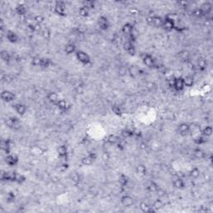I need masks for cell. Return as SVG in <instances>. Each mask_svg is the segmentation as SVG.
Here are the masks:
<instances>
[{
	"instance_id": "1",
	"label": "cell",
	"mask_w": 213,
	"mask_h": 213,
	"mask_svg": "<svg viewBox=\"0 0 213 213\" xmlns=\"http://www.w3.org/2000/svg\"><path fill=\"white\" fill-rule=\"evenodd\" d=\"M75 55H76V58L78 60L79 62L82 63V64H84V65L89 64L90 62H91V58H90L89 55L84 51H82V50L76 51Z\"/></svg>"
},
{
	"instance_id": "2",
	"label": "cell",
	"mask_w": 213,
	"mask_h": 213,
	"mask_svg": "<svg viewBox=\"0 0 213 213\" xmlns=\"http://www.w3.org/2000/svg\"><path fill=\"white\" fill-rule=\"evenodd\" d=\"M175 27H176V24H175V21H174L173 18H170L169 16H166V18L163 19L162 28L166 31L171 32L175 29Z\"/></svg>"
},
{
	"instance_id": "3",
	"label": "cell",
	"mask_w": 213,
	"mask_h": 213,
	"mask_svg": "<svg viewBox=\"0 0 213 213\" xmlns=\"http://www.w3.org/2000/svg\"><path fill=\"white\" fill-rule=\"evenodd\" d=\"M147 21L148 24H150L151 26L155 27V28H160L162 26V23H163V18L162 17L158 15L151 16V17H148L147 18Z\"/></svg>"
},
{
	"instance_id": "4",
	"label": "cell",
	"mask_w": 213,
	"mask_h": 213,
	"mask_svg": "<svg viewBox=\"0 0 213 213\" xmlns=\"http://www.w3.org/2000/svg\"><path fill=\"white\" fill-rule=\"evenodd\" d=\"M171 86L173 87L176 91H182L185 87L184 81L182 78H173L171 80Z\"/></svg>"
},
{
	"instance_id": "5",
	"label": "cell",
	"mask_w": 213,
	"mask_h": 213,
	"mask_svg": "<svg viewBox=\"0 0 213 213\" xmlns=\"http://www.w3.org/2000/svg\"><path fill=\"white\" fill-rule=\"evenodd\" d=\"M142 62L144 63L145 66L148 68H156L157 67V63L155 58L150 54H145L142 57Z\"/></svg>"
},
{
	"instance_id": "6",
	"label": "cell",
	"mask_w": 213,
	"mask_h": 213,
	"mask_svg": "<svg viewBox=\"0 0 213 213\" xmlns=\"http://www.w3.org/2000/svg\"><path fill=\"white\" fill-rule=\"evenodd\" d=\"M5 123H6V125H7L8 127L12 128V129H14V130L19 129L20 126H21V124H20L19 120L18 118H13V117L8 118L6 120Z\"/></svg>"
},
{
	"instance_id": "7",
	"label": "cell",
	"mask_w": 213,
	"mask_h": 213,
	"mask_svg": "<svg viewBox=\"0 0 213 213\" xmlns=\"http://www.w3.org/2000/svg\"><path fill=\"white\" fill-rule=\"evenodd\" d=\"M65 9H66V6H65L64 2H62V1L56 2L54 9H53L55 14H57V15L64 16L65 15Z\"/></svg>"
},
{
	"instance_id": "8",
	"label": "cell",
	"mask_w": 213,
	"mask_h": 213,
	"mask_svg": "<svg viewBox=\"0 0 213 213\" xmlns=\"http://www.w3.org/2000/svg\"><path fill=\"white\" fill-rule=\"evenodd\" d=\"M1 98L2 100H3L4 102H12L15 99V94L14 93H12L11 91H8V90H5V91H3L2 93H1Z\"/></svg>"
},
{
	"instance_id": "9",
	"label": "cell",
	"mask_w": 213,
	"mask_h": 213,
	"mask_svg": "<svg viewBox=\"0 0 213 213\" xmlns=\"http://www.w3.org/2000/svg\"><path fill=\"white\" fill-rule=\"evenodd\" d=\"M96 158H97V155L95 153H93V152H92L89 155H87V157H84V158H82V161H81V162L84 166H89V165L93 164V162L96 160Z\"/></svg>"
},
{
	"instance_id": "10",
	"label": "cell",
	"mask_w": 213,
	"mask_h": 213,
	"mask_svg": "<svg viewBox=\"0 0 213 213\" xmlns=\"http://www.w3.org/2000/svg\"><path fill=\"white\" fill-rule=\"evenodd\" d=\"M191 131V126L187 122H182L177 126V132L181 135L187 134Z\"/></svg>"
},
{
	"instance_id": "11",
	"label": "cell",
	"mask_w": 213,
	"mask_h": 213,
	"mask_svg": "<svg viewBox=\"0 0 213 213\" xmlns=\"http://www.w3.org/2000/svg\"><path fill=\"white\" fill-rule=\"evenodd\" d=\"M123 47L125 49L126 53H128L130 55H134L135 53H136V49H135L134 45L133 43V42L129 41V40H126V42L123 43Z\"/></svg>"
},
{
	"instance_id": "12",
	"label": "cell",
	"mask_w": 213,
	"mask_h": 213,
	"mask_svg": "<svg viewBox=\"0 0 213 213\" xmlns=\"http://www.w3.org/2000/svg\"><path fill=\"white\" fill-rule=\"evenodd\" d=\"M18 158L15 155H13V154H7V157L5 158V162L7 163V165L10 166H15L16 164L18 163Z\"/></svg>"
},
{
	"instance_id": "13",
	"label": "cell",
	"mask_w": 213,
	"mask_h": 213,
	"mask_svg": "<svg viewBox=\"0 0 213 213\" xmlns=\"http://www.w3.org/2000/svg\"><path fill=\"white\" fill-rule=\"evenodd\" d=\"M56 106L57 107V108L62 112H67L70 108V105L68 103L66 100L64 99H60L57 103H56Z\"/></svg>"
},
{
	"instance_id": "14",
	"label": "cell",
	"mask_w": 213,
	"mask_h": 213,
	"mask_svg": "<svg viewBox=\"0 0 213 213\" xmlns=\"http://www.w3.org/2000/svg\"><path fill=\"white\" fill-rule=\"evenodd\" d=\"M98 24L101 29L107 30L109 28V22L105 16H101L98 19Z\"/></svg>"
},
{
	"instance_id": "15",
	"label": "cell",
	"mask_w": 213,
	"mask_h": 213,
	"mask_svg": "<svg viewBox=\"0 0 213 213\" xmlns=\"http://www.w3.org/2000/svg\"><path fill=\"white\" fill-rule=\"evenodd\" d=\"M134 30V27L133 24H131L130 23H126L123 25L122 28V32L124 35H126V36H130L132 34L133 31Z\"/></svg>"
},
{
	"instance_id": "16",
	"label": "cell",
	"mask_w": 213,
	"mask_h": 213,
	"mask_svg": "<svg viewBox=\"0 0 213 213\" xmlns=\"http://www.w3.org/2000/svg\"><path fill=\"white\" fill-rule=\"evenodd\" d=\"M133 198L130 196H127V195H125L123 196L121 198V203L122 205L126 206V207H129L133 205Z\"/></svg>"
},
{
	"instance_id": "17",
	"label": "cell",
	"mask_w": 213,
	"mask_h": 213,
	"mask_svg": "<svg viewBox=\"0 0 213 213\" xmlns=\"http://www.w3.org/2000/svg\"><path fill=\"white\" fill-rule=\"evenodd\" d=\"M6 39H8V42H10V43H17L18 42V35L16 34L13 31H7L6 32Z\"/></svg>"
},
{
	"instance_id": "18",
	"label": "cell",
	"mask_w": 213,
	"mask_h": 213,
	"mask_svg": "<svg viewBox=\"0 0 213 213\" xmlns=\"http://www.w3.org/2000/svg\"><path fill=\"white\" fill-rule=\"evenodd\" d=\"M14 110L15 112L18 113V114H19V115H21V116H23L25 114V112H26V111H27V108H26V106L24 105V104H22V103H17L14 105Z\"/></svg>"
},
{
	"instance_id": "19",
	"label": "cell",
	"mask_w": 213,
	"mask_h": 213,
	"mask_svg": "<svg viewBox=\"0 0 213 213\" xmlns=\"http://www.w3.org/2000/svg\"><path fill=\"white\" fill-rule=\"evenodd\" d=\"M26 177L24 175L17 172H12V182H16L18 183H22V182H25Z\"/></svg>"
},
{
	"instance_id": "20",
	"label": "cell",
	"mask_w": 213,
	"mask_h": 213,
	"mask_svg": "<svg viewBox=\"0 0 213 213\" xmlns=\"http://www.w3.org/2000/svg\"><path fill=\"white\" fill-rule=\"evenodd\" d=\"M47 98L48 99V101L50 102L51 103H53V104H54L56 105V103H57L60 99H59V97H58V95L57 93H56L54 92H51V93H49L47 96Z\"/></svg>"
},
{
	"instance_id": "21",
	"label": "cell",
	"mask_w": 213,
	"mask_h": 213,
	"mask_svg": "<svg viewBox=\"0 0 213 213\" xmlns=\"http://www.w3.org/2000/svg\"><path fill=\"white\" fill-rule=\"evenodd\" d=\"M1 148L2 150L4 151L7 154L10 153L11 149V142L9 140H3L1 142Z\"/></svg>"
},
{
	"instance_id": "22",
	"label": "cell",
	"mask_w": 213,
	"mask_h": 213,
	"mask_svg": "<svg viewBox=\"0 0 213 213\" xmlns=\"http://www.w3.org/2000/svg\"><path fill=\"white\" fill-rule=\"evenodd\" d=\"M140 209L143 212H156V210L152 206H151L149 204H147V202H142L140 204Z\"/></svg>"
},
{
	"instance_id": "23",
	"label": "cell",
	"mask_w": 213,
	"mask_h": 213,
	"mask_svg": "<svg viewBox=\"0 0 213 213\" xmlns=\"http://www.w3.org/2000/svg\"><path fill=\"white\" fill-rule=\"evenodd\" d=\"M57 153L61 158H66L68 157V148L66 146H60L57 148Z\"/></svg>"
},
{
	"instance_id": "24",
	"label": "cell",
	"mask_w": 213,
	"mask_h": 213,
	"mask_svg": "<svg viewBox=\"0 0 213 213\" xmlns=\"http://www.w3.org/2000/svg\"><path fill=\"white\" fill-rule=\"evenodd\" d=\"M64 52L67 54H72L73 53H76V46L74 43H68L64 47Z\"/></svg>"
},
{
	"instance_id": "25",
	"label": "cell",
	"mask_w": 213,
	"mask_h": 213,
	"mask_svg": "<svg viewBox=\"0 0 213 213\" xmlns=\"http://www.w3.org/2000/svg\"><path fill=\"white\" fill-rule=\"evenodd\" d=\"M183 81H184L185 87H191L193 86L194 82H195V79L193 78V76L189 75V76H187L186 78H183Z\"/></svg>"
},
{
	"instance_id": "26",
	"label": "cell",
	"mask_w": 213,
	"mask_h": 213,
	"mask_svg": "<svg viewBox=\"0 0 213 213\" xmlns=\"http://www.w3.org/2000/svg\"><path fill=\"white\" fill-rule=\"evenodd\" d=\"M201 9L203 11L204 14L206 15V14H210V13H211V11H212V5L210 3L206 2V3H204L202 5V8H201Z\"/></svg>"
},
{
	"instance_id": "27",
	"label": "cell",
	"mask_w": 213,
	"mask_h": 213,
	"mask_svg": "<svg viewBox=\"0 0 213 213\" xmlns=\"http://www.w3.org/2000/svg\"><path fill=\"white\" fill-rule=\"evenodd\" d=\"M173 186L177 189H183L185 187V182L182 178H176L173 181Z\"/></svg>"
},
{
	"instance_id": "28",
	"label": "cell",
	"mask_w": 213,
	"mask_h": 213,
	"mask_svg": "<svg viewBox=\"0 0 213 213\" xmlns=\"http://www.w3.org/2000/svg\"><path fill=\"white\" fill-rule=\"evenodd\" d=\"M213 129L211 126H205L202 130V135L206 137H211L212 134Z\"/></svg>"
},
{
	"instance_id": "29",
	"label": "cell",
	"mask_w": 213,
	"mask_h": 213,
	"mask_svg": "<svg viewBox=\"0 0 213 213\" xmlns=\"http://www.w3.org/2000/svg\"><path fill=\"white\" fill-rule=\"evenodd\" d=\"M15 11L16 13L19 15H24L27 12V8L24 4H18L16 6Z\"/></svg>"
},
{
	"instance_id": "30",
	"label": "cell",
	"mask_w": 213,
	"mask_h": 213,
	"mask_svg": "<svg viewBox=\"0 0 213 213\" xmlns=\"http://www.w3.org/2000/svg\"><path fill=\"white\" fill-rule=\"evenodd\" d=\"M136 172L139 176H145L147 173V167L143 164H139L136 168Z\"/></svg>"
},
{
	"instance_id": "31",
	"label": "cell",
	"mask_w": 213,
	"mask_h": 213,
	"mask_svg": "<svg viewBox=\"0 0 213 213\" xmlns=\"http://www.w3.org/2000/svg\"><path fill=\"white\" fill-rule=\"evenodd\" d=\"M193 155H194L195 158H197V159H202V158H205L206 156L205 152L202 149H200V148H197V149L193 151Z\"/></svg>"
},
{
	"instance_id": "32",
	"label": "cell",
	"mask_w": 213,
	"mask_h": 213,
	"mask_svg": "<svg viewBox=\"0 0 213 213\" xmlns=\"http://www.w3.org/2000/svg\"><path fill=\"white\" fill-rule=\"evenodd\" d=\"M197 67H198V68H199L200 70H202V71L205 70L206 68V61L205 58L201 57V58H199V59H198Z\"/></svg>"
},
{
	"instance_id": "33",
	"label": "cell",
	"mask_w": 213,
	"mask_h": 213,
	"mask_svg": "<svg viewBox=\"0 0 213 213\" xmlns=\"http://www.w3.org/2000/svg\"><path fill=\"white\" fill-rule=\"evenodd\" d=\"M206 138L207 137H206L204 136H202V135H199L198 137H197L195 139H194V142L197 144V145H202V144H204L206 142Z\"/></svg>"
},
{
	"instance_id": "34",
	"label": "cell",
	"mask_w": 213,
	"mask_h": 213,
	"mask_svg": "<svg viewBox=\"0 0 213 213\" xmlns=\"http://www.w3.org/2000/svg\"><path fill=\"white\" fill-rule=\"evenodd\" d=\"M108 142L111 144V145H115V144H117L118 142H119V138L118 137H117L116 135H113L112 134L110 136H108Z\"/></svg>"
},
{
	"instance_id": "35",
	"label": "cell",
	"mask_w": 213,
	"mask_h": 213,
	"mask_svg": "<svg viewBox=\"0 0 213 213\" xmlns=\"http://www.w3.org/2000/svg\"><path fill=\"white\" fill-rule=\"evenodd\" d=\"M200 173H201L200 170H199L198 168H197V167H195V168H193V169L191 170L189 175L192 179H197V178L199 177Z\"/></svg>"
},
{
	"instance_id": "36",
	"label": "cell",
	"mask_w": 213,
	"mask_h": 213,
	"mask_svg": "<svg viewBox=\"0 0 213 213\" xmlns=\"http://www.w3.org/2000/svg\"><path fill=\"white\" fill-rule=\"evenodd\" d=\"M179 57H180V58L182 59V61H187V60H189L190 58L189 52L187 51V50H183V51L179 53Z\"/></svg>"
},
{
	"instance_id": "37",
	"label": "cell",
	"mask_w": 213,
	"mask_h": 213,
	"mask_svg": "<svg viewBox=\"0 0 213 213\" xmlns=\"http://www.w3.org/2000/svg\"><path fill=\"white\" fill-rule=\"evenodd\" d=\"M192 15L196 18H202L203 16H205L203 11L201 9V8H195L193 11H192Z\"/></svg>"
},
{
	"instance_id": "38",
	"label": "cell",
	"mask_w": 213,
	"mask_h": 213,
	"mask_svg": "<svg viewBox=\"0 0 213 213\" xmlns=\"http://www.w3.org/2000/svg\"><path fill=\"white\" fill-rule=\"evenodd\" d=\"M127 182H128V177L126 176V175H124V174L120 175V176H119V183L122 187H125L127 184Z\"/></svg>"
},
{
	"instance_id": "39",
	"label": "cell",
	"mask_w": 213,
	"mask_h": 213,
	"mask_svg": "<svg viewBox=\"0 0 213 213\" xmlns=\"http://www.w3.org/2000/svg\"><path fill=\"white\" fill-rule=\"evenodd\" d=\"M78 13L80 16L85 18V17H87L88 14H89V9L86 8V7H84V6H82V7H81V8H79Z\"/></svg>"
},
{
	"instance_id": "40",
	"label": "cell",
	"mask_w": 213,
	"mask_h": 213,
	"mask_svg": "<svg viewBox=\"0 0 213 213\" xmlns=\"http://www.w3.org/2000/svg\"><path fill=\"white\" fill-rule=\"evenodd\" d=\"M134 135V133L129 129H124L122 131V136L124 137V138H129L131 137H133Z\"/></svg>"
},
{
	"instance_id": "41",
	"label": "cell",
	"mask_w": 213,
	"mask_h": 213,
	"mask_svg": "<svg viewBox=\"0 0 213 213\" xmlns=\"http://www.w3.org/2000/svg\"><path fill=\"white\" fill-rule=\"evenodd\" d=\"M112 111L113 113H114L115 115H117V116H121V115L122 114V108H120V106H118V105H114V106H112Z\"/></svg>"
},
{
	"instance_id": "42",
	"label": "cell",
	"mask_w": 213,
	"mask_h": 213,
	"mask_svg": "<svg viewBox=\"0 0 213 213\" xmlns=\"http://www.w3.org/2000/svg\"><path fill=\"white\" fill-rule=\"evenodd\" d=\"M1 57H2V59H3V61H5V62H9V61H10V58H11L10 54L8 53L7 51H5V50H3V51L1 52Z\"/></svg>"
},
{
	"instance_id": "43",
	"label": "cell",
	"mask_w": 213,
	"mask_h": 213,
	"mask_svg": "<svg viewBox=\"0 0 213 213\" xmlns=\"http://www.w3.org/2000/svg\"><path fill=\"white\" fill-rule=\"evenodd\" d=\"M83 6L86 7L87 8H88L89 10L90 9H93V8H95V2L93 1V0H88V1H85L83 3Z\"/></svg>"
},
{
	"instance_id": "44",
	"label": "cell",
	"mask_w": 213,
	"mask_h": 213,
	"mask_svg": "<svg viewBox=\"0 0 213 213\" xmlns=\"http://www.w3.org/2000/svg\"><path fill=\"white\" fill-rule=\"evenodd\" d=\"M51 64V61L48 58H42L41 60V63H40V67L42 68H48Z\"/></svg>"
},
{
	"instance_id": "45",
	"label": "cell",
	"mask_w": 213,
	"mask_h": 213,
	"mask_svg": "<svg viewBox=\"0 0 213 213\" xmlns=\"http://www.w3.org/2000/svg\"><path fill=\"white\" fill-rule=\"evenodd\" d=\"M163 206V202L160 200V199H158V200H156L155 202H154V203H153V205H152V207L157 211L158 209H160V208H162Z\"/></svg>"
},
{
	"instance_id": "46",
	"label": "cell",
	"mask_w": 213,
	"mask_h": 213,
	"mask_svg": "<svg viewBox=\"0 0 213 213\" xmlns=\"http://www.w3.org/2000/svg\"><path fill=\"white\" fill-rule=\"evenodd\" d=\"M42 36L45 39H49L51 38V32L48 28H44L42 31Z\"/></svg>"
},
{
	"instance_id": "47",
	"label": "cell",
	"mask_w": 213,
	"mask_h": 213,
	"mask_svg": "<svg viewBox=\"0 0 213 213\" xmlns=\"http://www.w3.org/2000/svg\"><path fill=\"white\" fill-rule=\"evenodd\" d=\"M159 189L158 186L155 183V182H151L148 186V190L150 191L151 192H157V191Z\"/></svg>"
},
{
	"instance_id": "48",
	"label": "cell",
	"mask_w": 213,
	"mask_h": 213,
	"mask_svg": "<svg viewBox=\"0 0 213 213\" xmlns=\"http://www.w3.org/2000/svg\"><path fill=\"white\" fill-rule=\"evenodd\" d=\"M41 60H42V57H34L32 59V65L33 66H37V67H40V63H41Z\"/></svg>"
},
{
	"instance_id": "49",
	"label": "cell",
	"mask_w": 213,
	"mask_h": 213,
	"mask_svg": "<svg viewBox=\"0 0 213 213\" xmlns=\"http://www.w3.org/2000/svg\"><path fill=\"white\" fill-rule=\"evenodd\" d=\"M34 21H35V24H41L43 21H44V17L42 15H37L35 16L34 18Z\"/></svg>"
},
{
	"instance_id": "50",
	"label": "cell",
	"mask_w": 213,
	"mask_h": 213,
	"mask_svg": "<svg viewBox=\"0 0 213 213\" xmlns=\"http://www.w3.org/2000/svg\"><path fill=\"white\" fill-rule=\"evenodd\" d=\"M68 165L67 164V162H63L62 163V165L60 166V169H61V171H65V170H67L68 169Z\"/></svg>"
},
{
	"instance_id": "51",
	"label": "cell",
	"mask_w": 213,
	"mask_h": 213,
	"mask_svg": "<svg viewBox=\"0 0 213 213\" xmlns=\"http://www.w3.org/2000/svg\"><path fill=\"white\" fill-rule=\"evenodd\" d=\"M7 199H8L9 202H13V201L14 200V194H12V192L8 193V197H7Z\"/></svg>"
},
{
	"instance_id": "52",
	"label": "cell",
	"mask_w": 213,
	"mask_h": 213,
	"mask_svg": "<svg viewBox=\"0 0 213 213\" xmlns=\"http://www.w3.org/2000/svg\"><path fill=\"white\" fill-rule=\"evenodd\" d=\"M79 180H80V177H79V176L78 174H74V175L72 176V181H74V182H78Z\"/></svg>"
},
{
	"instance_id": "53",
	"label": "cell",
	"mask_w": 213,
	"mask_h": 213,
	"mask_svg": "<svg viewBox=\"0 0 213 213\" xmlns=\"http://www.w3.org/2000/svg\"><path fill=\"white\" fill-rule=\"evenodd\" d=\"M125 73H126V69H125V68L121 67V68H120V69H119V74H121V75H124Z\"/></svg>"
}]
</instances>
